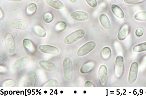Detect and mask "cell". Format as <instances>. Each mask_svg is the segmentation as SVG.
<instances>
[{
  "label": "cell",
  "instance_id": "6da1fadb",
  "mask_svg": "<svg viewBox=\"0 0 146 97\" xmlns=\"http://www.w3.org/2000/svg\"><path fill=\"white\" fill-rule=\"evenodd\" d=\"M85 34V31L81 29L77 30L68 35L65 38L64 43L66 44L74 43L82 38Z\"/></svg>",
  "mask_w": 146,
  "mask_h": 97
},
{
  "label": "cell",
  "instance_id": "7a4b0ae2",
  "mask_svg": "<svg viewBox=\"0 0 146 97\" xmlns=\"http://www.w3.org/2000/svg\"><path fill=\"white\" fill-rule=\"evenodd\" d=\"M64 76L65 79L70 80L74 74V69L72 60L69 57H66L63 62Z\"/></svg>",
  "mask_w": 146,
  "mask_h": 97
},
{
  "label": "cell",
  "instance_id": "3957f363",
  "mask_svg": "<svg viewBox=\"0 0 146 97\" xmlns=\"http://www.w3.org/2000/svg\"><path fill=\"white\" fill-rule=\"evenodd\" d=\"M124 58L121 56H117L116 59L114 69V73L117 78H120L122 76L124 71Z\"/></svg>",
  "mask_w": 146,
  "mask_h": 97
},
{
  "label": "cell",
  "instance_id": "277c9868",
  "mask_svg": "<svg viewBox=\"0 0 146 97\" xmlns=\"http://www.w3.org/2000/svg\"><path fill=\"white\" fill-rule=\"evenodd\" d=\"M96 46V44L94 42H88L80 48L77 51V55L79 57L86 55L94 50Z\"/></svg>",
  "mask_w": 146,
  "mask_h": 97
},
{
  "label": "cell",
  "instance_id": "5b68a950",
  "mask_svg": "<svg viewBox=\"0 0 146 97\" xmlns=\"http://www.w3.org/2000/svg\"><path fill=\"white\" fill-rule=\"evenodd\" d=\"M139 64L136 62H133L131 64L128 77L129 83L132 84L136 81L138 75Z\"/></svg>",
  "mask_w": 146,
  "mask_h": 97
},
{
  "label": "cell",
  "instance_id": "8992f818",
  "mask_svg": "<svg viewBox=\"0 0 146 97\" xmlns=\"http://www.w3.org/2000/svg\"><path fill=\"white\" fill-rule=\"evenodd\" d=\"M29 57L24 56L18 59L11 67V69L13 71L19 70L27 65L30 62Z\"/></svg>",
  "mask_w": 146,
  "mask_h": 97
},
{
  "label": "cell",
  "instance_id": "52a82bcc",
  "mask_svg": "<svg viewBox=\"0 0 146 97\" xmlns=\"http://www.w3.org/2000/svg\"><path fill=\"white\" fill-rule=\"evenodd\" d=\"M6 49L10 53H13L15 51L16 46L15 42L13 36L10 34H7L5 40Z\"/></svg>",
  "mask_w": 146,
  "mask_h": 97
},
{
  "label": "cell",
  "instance_id": "ba28073f",
  "mask_svg": "<svg viewBox=\"0 0 146 97\" xmlns=\"http://www.w3.org/2000/svg\"><path fill=\"white\" fill-rule=\"evenodd\" d=\"M108 71L107 67L102 65L100 67L98 71V77L101 85L104 86L106 84L108 79Z\"/></svg>",
  "mask_w": 146,
  "mask_h": 97
},
{
  "label": "cell",
  "instance_id": "9c48e42d",
  "mask_svg": "<svg viewBox=\"0 0 146 97\" xmlns=\"http://www.w3.org/2000/svg\"><path fill=\"white\" fill-rule=\"evenodd\" d=\"M39 49L42 53L52 55H57L60 52L57 47L48 45H41L39 47Z\"/></svg>",
  "mask_w": 146,
  "mask_h": 97
},
{
  "label": "cell",
  "instance_id": "30bf717a",
  "mask_svg": "<svg viewBox=\"0 0 146 97\" xmlns=\"http://www.w3.org/2000/svg\"><path fill=\"white\" fill-rule=\"evenodd\" d=\"M71 16L75 20L80 21L87 20L89 18V16L88 13L80 11L73 12L71 14Z\"/></svg>",
  "mask_w": 146,
  "mask_h": 97
},
{
  "label": "cell",
  "instance_id": "8fae6325",
  "mask_svg": "<svg viewBox=\"0 0 146 97\" xmlns=\"http://www.w3.org/2000/svg\"><path fill=\"white\" fill-rule=\"evenodd\" d=\"M10 23L11 27L19 30L25 29L28 26V24L26 21L19 19L12 20Z\"/></svg>",
  "mask_w": 146,
  "mask_h": 97
},
{
  "label": "cell",
  "instance_id": "7c38bea8",
  "mask_svg": "<svg viewBox=\"0 0 146 97\" xmlns=\"http://www.w3.org/2000/svg\"><path fill=\"white\" fill-rule=\"evenodd\" d=\"M130 31V27L128 24H125L119 30L117 38L120 41H122L126 39L128 36Z\"/></svg>",
  "mask_w": 146,
  "mask_h": 97
},
{
  "label": "cell",
  "instance_id": "4fadbf2b",
  "mask_svg": "<svg viewBox=\"0 0 146 97\" xmlns=\"http://www.w3.org/2000/svg\"><path fill=\"white\" fill-rule=\"evenodd\" d=\"M40 67L43 69L49 72H52L56 69L55 65L53 63L46 60H41L39 62Z\"/></svg>",
  "mask_w": 146,
  "mask_h": 97
},
{
  "label": "cell",
  "instance_id": "5bb4252c",
  "mask_svg": "<svg viewBox=\"0 0 146 97\" xmlns=\"http://www.w3.org/2000/svg\"><path fill=\"white\" fill-rule=\"evenodd\" d=\"M36 80V75L35 73L31 71L28 74L25 81V87H34Z\"/></svg>",
  "mask_w": 146,
  "mask_h": 97
},
{
  "label": "cell",
  "instance_id": "9a60e30c",
  "mask_svg": "<svg viewBox=\"0 0 146 97\" xmlns=\"http://www.w3.org/2000/svg\"><path fill=\"white\" fill-rule=\"evenodd\" d=\"M23 46L26 50L31 53H34L36 51V48L33 42L28 39H24L23 42Z\"/></svg>",
  "mask_w": 146,
  "mask_h": 97
},
{
  "label": "cell",
  "instance_id": "2e32d148",
  "mask_svg": "<svg viewBox=\"0 0 146 97\" xmlns=\"http://www.w3.org/2000/svg\"><path fill=\"white\" fill-rule=\"evenodd\" d=\"M95 66L96 64L94 61H89L82 66L80 71L83 74L89 73L94 69Z\"/></svg>",
  "mask_w": 146,
  "mask_h": 97
},
{
  "label": "cell",
  "instance_id": "e0dca14e",
  "mask_svg": "<svg viewBox=\"0 0 146 97\" xmlns=\"http://www.w3.org/2000/svg\"><path fill=\"white\" fill-rule=\"evenodd\" d=\"M99 20L101 25L104 28L107 30H109L111 28V22L106 14H101L99 17Z\"/></svg>",
  "mask_w": 146,
  "mask_h": 97
},
{
  "label": "cell",
  "instance_id": "ac0fdd59",
  "mask_svg": "<svg viewBox=\"0 0 146 97\" xmlns=\"http://www.w3.org/2000/svg\"><path fill=\"white\" fill-rule=\"evenodd\" d=\"M111 10L113 13L118 18L123 19L125 16L124 12L119 6L113 4L111 7Z\"/></svg>",
  "mask_w": 146,
  "mask_h": 97
},
{
  "label": "cell",
  "instance_id": "d6986e66",
  "mask_svg": "<svg viewBox=\"0 0 146 97\" xmlns=\"http://www.w3.org/2000/svg\"><path fill=\"white\" fill-rule=\"evenodd\" d=\"M48 5L57 10L62 9L64 7L63 3L60 0H45Z\"/></svg>",
  "mask_w": 146,
  "mask_h": 97
},
{
  "label": "cell",
  "instance_id": "ffe728a7",
  "mask_svg": "<svg viewBox=\"0 0 146 97\" xmlns=\"http://www.w3.org/2000/svg\"><path fill=\"white\" fill-rule=\"evenodd\" d=\"M33 31L35 34L40 38H44L46 36L45 30L40 25L35 26L33 27Z\"/></svg>",
  "mask_w": 146,
  "mask_h": 97
},
{
  "label": "cell",
  "instance_id": "44dd1931",
  "mask_svg": "<svg viewBox=\"0 0 146 97\" xmlns=\"http://www.w3.org/2000/svg\"><path fill=\"white\" fill-rule=\"evenodd\" d=\"M37 9V6L35 3H31L28 5L27 7L26 12L29 16H31L35 14Z\"/></svg>",
  "mask_w": 146,
  "mask_h": 97
},
{
  "label": "cell",
  "instance_id": "7402d4cb",
  "mask_svg": "<svg viewBox=\"0 0 146 97\" xmlns=\"http://www.w3.org/2000/svg\"><path fill=\"white\" fill-rule=\"evenodd\" d=\"M111 53V48L108 46L105 47L103 48L101 51L102 57L104 60H107L110 57Z\"/></svg>",
  "mask_w": 146,
  "mask_h": 97
},
{
  "label": "cell",
  "instance_id": "603a6c76",
  "mask_svg": "<svg viewBox=\"0 0 146 97\" xmlns=\"http://www.w3.org/2000/svg\"><path fill=\"white\" fill-rule=\"evenodd\" d=\"M133 51L135 52H141L146 51V42L137 44L134 47Z\"/></svg>",
  "mask_w": 146,
  "mask_h": 97
},
{
  "label": "cell",
  "instance_id": "cb8c5ba5",
  "mask_svg": "<svg viewBox=\"0 0 146 97\" xmlns=\"http://www.w3.org/2000/svg\"><path fill=\"white\" fill-rule=\"evenodd\" d=\"M134 18L138 21H146V11H141L137 13L135 15Z\"/></svg>",
  "mask_w": 146,
  "mask_h": 97
},
{
  "label": "cell",
  "instance_id": "d4e9b609",
  "mask_svg": "<svg viewBox=\"0 0 146 97\" xmlns=\"http://www.w3.org/2000/svg\"><path fill=\"white\" fill-rule=\"evenodd\" d=\"M67 26V24L66 22L64 21H60L56 24L55 29L57 31H61L65 29Z\"/></svg>",
  "mask_w": 146,
  "mask_h": 97
},
{
  "label": "cell",
  "instance_id": "484cf974",
  "mask_svg": "<svg viewBox=\"0 0 146 97\" xmlns=\"http://www.w3.org/2000/svg\"><path fill=\"white\" fill-rule=\"evenodd\" d=\"M43 18V20L45 22L50 23L53 20V16L51 13L48 12L44 15Z\"/></svg>",
  "mask_w": 146,
  "mask_h": 97
},
{
  "label": "cell",
  "instance_id": "4316f807",
  "mask_svg": "<svg viewBox=\"0 0 146 97\" xmlns=\"http://www.w3.org/2000/svg\"><path fill=\"white\" fill-rule=\"evenodd\" d=\"M58 83V81L56 79H51L45 83L43 87H57Z\"/></svg>",
  "mask_w": 146,
  "mask_h": 97
},
{
  "label": "cell",
  "instance_id": "83f0119b",
  "mask_svg": "<svg viewBox=\"0 0 146 97\" xmlns=\"http://www.w3.org/2000/svg\"><path fill=\"white\" fill-rule=\"evenodd\" d=\"M15 81L12 79L8 80L4 82L3 86L4 87H14L15 85Z\"/></svg>",
  "mask_w": 146,
  "mask_h": 97
},
{
  "label": "cell",
  "instance_id": "f1b7e54d",
  "mask_svg": "<svg viewBox=\"0 0 146 97\" xmlns=\"http://www.w3.org/2000/svg\"><path fill=\"white\" fill-rule=\"evenodd\" d=\"M124 2L128 4H137L143 3L145 0H124Z\"/></svg>",
  "mask_w": 146,
  "mask_h": 97
},
{
  "label": "cell",
  "instance_id": "f546056e",
  "mask_svg": "<svg viewBox=\"0 0 146 97\" xmlns=\"http://www.w3.org/2000/svg\"><path fill=\"white\" fill-rule=\"evenodd\" d=\"M88 5L91 7L95 8L97 6V3L96 0H86Z\"/></svg>",
  "mask_w": 146,
  "mask_h": 97
},
{
  "label": "cell",
  "instance_id": "4dcf8cb0",
  "mask_svg": "<svg viewBox=\"0 0 146 97\" xmlns=\"http://www.w3.org/2000/svg\"><path fill=\"white\" fill-rule=\"evenodd\" d=\"M143 31L141 28H138L136 30V35L138 37H141L143 35Z\"/></svg>",
  "mask_w": 146,
  "mask_h": 97
},
{
  "label": "cell",
  "instance_id": "1f68e13d",
  "mask_svg": "<svg viewBox=\"0 0 146 97\" xmlns=\"http://www.w3.org/2000/svg\"><path fill=\"white\" fill-rule=\"evenodd\" d=\"M84 86L86 87H92L94 86L93 83L90 81H87L85 83Z\"/></svg>",
  "mask_w": 146,
  "mask_h": 97
},
{
  "label": "cell",
  "instance_id": "d6a6232c",
  "mask_svg": "<svg viewBox=\"0 0 146 97\" xmlns=\"http://www.w3.org/2000/svg\"><path fill=\"white\" fill-rule=\"evenodd\" d=\"M69 1L73 4L76 3L78 1V0H69Z\"/></svg>",
  "mask_w": 146,
  "mask_h": 97
},
{
  "label": "cell",
  "instance_id": "836d02e7",
  "mask_svg": "<svg viewBox=\"0 0 146 97\" xmlns=\"http://www.w3.org/2000/svg\"><path fill=\"white\" fill-rule=\"evenodd\" d=\"M6 1H13L15 2H19L23 1V0H6Z\"/></svg>",
  "mask_w": 146,
  "mask_h": 97
}]
</instances>
